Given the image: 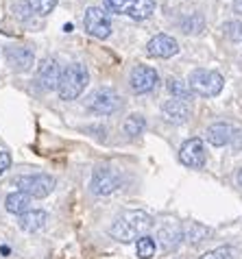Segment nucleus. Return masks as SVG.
Returning <instances> with one entry per match:
<instances>
[{"label": "nucleus", "mask_w": 242, "mask_h": 259, "mask_svg": "<svg viewBox=\"0 0 242 259\" xmlns=\"http://www.w3.org/2000/svg\"><path fill=\"white\" fill-rule=\"evenodd\" d=\"M151 227H153V220L146 211L131 209V211H123L113 220L109 233L118 242H133V240L138 242Z\"/></svg>", "instance_id": "f257e3e1"}, {"label": "nucleus", "mask_w": 242, "mask_h": 259, "mask_svg": "<svg viewBox=\"0 0 242 259\" xmlns=\"http://www.w3.org/2000/svg\"><path fill=\"white\" fill-rule=\"evenodd\" d=\"M90 81V74H88V68L83 63H70L61 70V78H59V92L61 100H74L81 96V92L85 90V85Z\"/></svg>", "instance_id": "f03ea898"}, {"label": "nucleus", "mask_w": 242, "mask_h": 259, "mask_svg": "<svg viewBox=\"0 0 242 259\" xmlns=\"http://www.w3.org/2000/svg\"><path fill=\"white\" fill-rule=\"evenodd\" d=\"M188 85L192 90V94L196 96H203V98H212V96H218L220 90H223V76L214 70H205V68H196L190 72V78H188Z\"/></svg>", "instance_id": "7ed1b4c3"}, {"label": "nucleus", "mask_w": 242, "mask_h": 259, "mask_svg": "<svg viewBox=\"0 0 242 259\" xmlns=\"http://www.w3.org/2000/svg\"><path fill=\"white\" fill-rule=\"evenodd\" d=\"M88 107H90V111L98 113V116H111V113H116L123 107V98L111 88H98L90 94Z\"/></svg>", "instance_id": "20e7f679"}, {"label": "nucleus", "mask_w": 242, "mask_h": 259, "mask_svg": "<svg viewBox=\"0 0 242 259\" xmlns=\"http://www.w3.org/2000/svg\"><path fill=\"white\" fill-rule=\"evenodd\" d=\"M18 192L28 194L31 198H46L55 190V179L51 175H22L16 177Z\"/></svg>", "instance_id": "39448f33"}, {"label": "nucleus", "mask_w": 242, "mask_h": 259, "mask_svg": "<svg viewBox=\"0 0 242 259\" xmlns=\"http://www.w3.org/2000/svg\"><path fill=\"white\" fill-rule=\"evenodd\" d=\"M83 26L92 37H98V39H107L111 35L109 16L105 9H101V7H88V9H85Z\"/></svg>", "instance_id": "423d86ee"}, {"label": "nucleus", "mask_w": 242, "mask_h": 259, "mask_svg": "<svg viewBox=\"0 0 242 259\" xmlns=\"http://www.w3.org/2000/svg\"><path fill=\"white\" fill-rule=\"evenodd\" d=\"M120 183H123V177H120L118 170L109 168V165H101V168H96L94 175H92L90 188L94 194H98V196H107V194L116 192L120 188Z\"/></svg>", "instance_id": "0eeeda50"}, {"label": "nucleus", "mask_w": 242, "mask_h": 259, "mask_svg": "<svg viewBox=\"0 0 242 259\" xmlns=\"http://www.w3.org/2000/svg\"><path fill=\"white\" fill-rule=\"evenodd\" d=\"M157 81H159V74H157V70L151 66H135L129 76L131 90L135 94H146V92L155 90Z\"/></svg>", "instance_id": "6e6552de"}, {"label": "nucleus", "mask_w": 242, "mask_h": 259, "mask_svg": "<svg viewBox=\"0 0 242 259\" xmlns=\"http://www.w3.org/2000/svg\"><path fill=\"white\" fill-rule=\"evenodd\" d=\"M179 159L183 165H188L192 170H201L205 165V146L198 138H192L188 142H183V146L179 150Z\"/></svg>", "instance_id": "1a4fd4ad"}, {"label": "nucleus", "mask_w": 242, "mask_h": 259, "mask_svg": "<svg viewBox=\"0 0 242 259\" xmlns=\"http://www.w3.org/2000/svg\"><path fill=\"white\" fill-rule=\"evenodd\" d=\"M59 78H61V68H59V63H57V59L48 57V59H44L39 63V68H37V85L44 92H53V90L59 88Z\"/></svg>", "instance_id": "9d476101"}, {"label": "nucleus", "mask_w": 242, "mask_h": 259, "mask_svg": "<svg viewBox=\"0 0 242 259\" xmlns=\"http://www.w3.org/2000/svg\"><path fill=\"white\" fill-rule=\"evenodd\" d=\"M146 53L151 57H157V59H168L179 53V44H177L175 37H170L166 33H159L146 44Z\"/></svg>", "instance_id": "9b49d317"}, {"label": "nucleus", "mask_w": 242, "mask_h": 259, "mask_svg": "<svg viewBox=\"0 0 242 259\" xmlns=\"http://www.w3.org/2000/svg\"><path fill=\"white\" fill-rule=\"evenodd\" d=\"M162 111H164V118L173 124H183L188 118H190V105L188 100H181V98H170L162 105Z\"/></svg>", "instance_id": "f8f14e48"}, {"label": "nucleus", "mask_w": 242, "mask_h": 259, "mask_svg": "<svg viewBox=\"0 0 242 259\" xmlns=\"http://www.w3.org/2000/svg\"><path fill=\"white\" fill-rule=\"evenodd\" d=\"M35 61V55L31 48H24V46H13L7 50V63L16 70V72H26L31 70Z\"/></svg>", "instance_id": "ddd939ff"}, {"label": "nucleus", "mask_w": 242, "mask_h": 259, "mask_svg": "<svg viewBox=\"0 0 242 259\" xmlns=\"http://www.w3.org/2000/svg\"><path fill=\"white\" fill-rule=\"evenodd\" d=\"M46 222H48V213L46 211H42V209H31V211H26L20 215V220H18V225L22 231L26 233H37L42 231V229L46 227Z\"/></svg>", "instance_id": "4468645a"}, {"label": "nucleus", "mask_w": 242, "mask_h": 259, "mask_svg": "<svg viewBox=\"0 0 242 259\" xmlns=\"http://www.w3.org/2000/svg\"><path fill=\"white\" fill-rule=\"evenodd\" d=\"M208 142L212 146H225V144H229L231 138H233V128L231 124H227V122H216V124H212L208 128Z\"/></svg>", "instance_id": "2eb2a0df"}, {"label": "nucleus", "mask_w": 242, "mask_h": 259, "mask_svg": "<svg viewBox=\"0 0 242 259\" xmlns=\"http://www.w3.org/2000/svg\"><path fill=\"white\" fill-rule=\"evenodd\" d=\"M31 196L24 192H13L5 198V207L9 213H16V215H22L26 211H31Z\"/></svg>", "instance_id": "dca6fc26"}, {"label": "nucleus", "mask_w": 242, "mask_h": 259, "mask_svg": "<svg viewBox=\"0 0 242 259\" xmlns=\"http://www.w3.org/2000/svg\"><path fill=\"white\" fill-rule=\"evenodd\" d=\"M210 235H212L210 229L198 225V222H190V225L183 229V240H186L188 244H192V246H196V244H201L203 240H208Z\"/></svg>", "instance_id": "f3484780"}, {"label": "nucleus", "mask_w": 242, "mask_h": 259, "mask_svg": "<svg viewBox=\"0 0 242 259\" xmlns=\"http://www.w3.org/2000/svg\"><path fill=\"white\" fill-rule=\"evenodd\" d=\"M159 240H162V246L166 250H170L179 244V240H183V231L179 227L173 229V225H166V227L159 229Z\"/></svg>", "instance_id": "a211bd4d"}, {"label": "nucleus", "mask_w": 242, "mask_h": 259, "mask_svg": "<svg viewBox=\"0 0 242 259\" xmlns=\"http://www.w3.org/2000/svg\"><path fill=\"white\" fill-rule=\"evenodd\" d=\"M155 11V0H135L133 7L129 9V16L133 20H146L151 18Z\"/></svg>", "instance_id": "6ab92c4d"}, {"label": "nucleus", "mask_w": 242, "mask_h": 259, "mask_svg": "<svg viewBox=\"0 0 242 259\" xmlns=\"http://www.w3.org/2000/svg\"><path fill=\"white\" fill-rule=\"evenodd\" d=\"M166 88H168V92H170V96H173V98L188 100L190 94H192L190 85H188V83H183L181 78H175V76H170L168 81H166Z\"/></svg>", "instance_id": "aec40b11"}, {"label": "nucleus", "mask_w": 242, "mask_h": 259, "mask_svg": "<svg viewBox=\"0 0 242 259\" xmlns=\"http://www.w3.org/2000/svg\"><path fill=\"white\" fill-rule=\"evenodd\" d=\"M144 128H146V120H144V116H140V113H131V116L125 120V133L131 135V138L142 135Z\"/></svg>", "instance_id": "412c9836"}, {"label": "nucleus", "mask_w": 242, "mask_h": 259, "mask_svg": "<svg viewBox=\"0 0 242 259\" xmlns=\"http://www.w3.org/2000/svg\"><path fill=\"white\" fill-rule=\"evenodd\" d=\"M155 255V240L148 235H142L138 240V257L140 259H151Z\"/></svg>", "instance_id": "4be33fe9"}, {"label": "nucleus", "mask_w": 242, "mask_h": 259, "mask_svg": "<svg viewBox=\"0 0 242 259\" xmlns=\"http://www.w3.org/2000/svg\"><path fill=\"white\" fill-rule=\"evenodd\" d=\"M28 9L39 13V16H48L55 7H57V0H26Z\"/></svg>", "instance_id": "5701e85b"}, {"label": "nucleus", "mask_w": 242, "mask_h": 259, "mask_svg": "<svg viewBox=\"0 0 242 259\" xmlns=\"http://www.w3.org/2000/svg\"><path fill=\"white\" fill-rule=\"evenodd\" d=\"M198 259H236V253H233V248H229V246H220V248L203 253Z\"/></svg>", "instance_id": "b1692460"}, {"label": "nucleus", "mask_w": 242, "mask_h": 259, "mask_svg": "<svg viewBox=\"0 0 242 259\" xmlns=\"http://www.w3.org/2000/svg\"><path fill=\"white\" fill-rule=\"evenodd\" d=\"M135 0H105V7L113 13H129Z\"/></svg>", "instance_id": "393cba45"}, {"label": "nucleus", "mask_w": 242, "mask_h": 259, "mask_svg": "<svg viewBox=\"0 0 242 259\" xmlns=\"http://www.w3.org/2000/svg\"><path fill=\"white\" fill-rule=\"evenodd\" d=\"M203 31V18L198 16V13H194V16H190V20H186L183 22V33H201Z\"/></svg>", "instance_id": "a878e982"}, {"label": "nucleus", "mask_w": 242, "mask_h": 259, "mask_svg": "<svg viewBox=\"0 0 242 259\" xmlns=\"http://www.w3.org/2000/svg\"><path fill=\"white\" fill-rule=\"evenodd\" d=\"M223 33H225L229 39H233V41H240V39H242V26H240L238 22H227V24L223 26Z\"/></svg>", "instance_id": "bb28decb"}, {"label": "nucleus", "mask_w": 242, "mask_h": 259, "mask_svg": "<svg viewBox=\"0 0 242 259\" xmlns=\"http://www.w3.org/2000/svg\"><path fill=\"white\" fill-rule=\"evenodd\" d=\"M11 165V155L7 153V150H0V175Z\"/></svg>", "instance_id": "cd10ccee"}, {"label": "nucleus", "mask_w": 242, "mask_h": 259, "mask_svg": "<svg viewBox=\"0 0 242 259\" xmlns=\"http://www.w3.org/2000/svg\"><path fill=\"white\" fill-rule=\"evenodd\" d=\"M231 146H233V150H236V153H242V131H233Z\"/></svg>", "instance_id": "c85d7f7f"}, {"label": "nucleus", "mask_w": 242, "mask_h": 259, "mask_svg": "<svg viewBox=\"0 0 242 259\" xmlns=\"http://www.w3.org/2000/svg\"><path fill=\"white\" fill-rule=\"evenodd\" d=\"M233 11L242 13V0H233Z\"/></svg>", "instance_id": "c756f323"}, {"label": "nucleus", "mask_w": 242, "mask_h": 259, "mask_svg": "<svg viewBox=\"0 0 242 259\" xmlns=\"http://www.w3.org/2000/svg\"><path fill=\"white\" fill-rule=\"evenodd\" d=\"M236 181H238V185H240V188H242V170L238 172V177H236Z\"/></svg>", "instance_id": "7c9ffc66"}]
</instances>
